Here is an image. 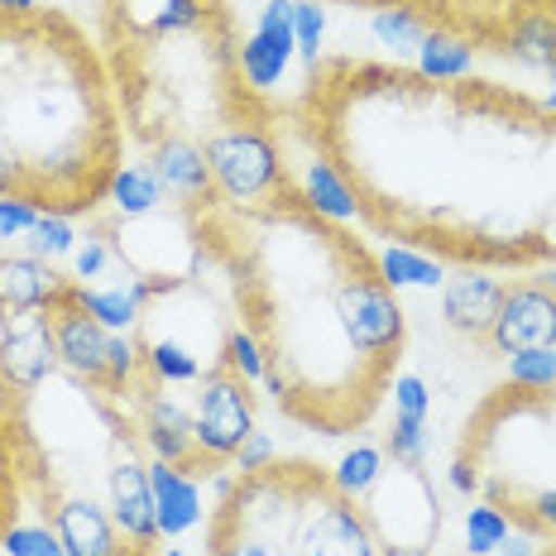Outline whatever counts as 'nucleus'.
Instances as JSON below:
<instances>
[{
  "instance_id": "nucleus-1",
  "label": "nucleus",
  "mask_w": 556,
  "mask_h": 556,
  "mask_svg": "<svg viewBox=\"0 0 556 556\" xmlns=\"http://www.w3.org/2000/svg\"><path fill=\"white\" fill-rule=\"evenodd\" d=\"M293 115L375 236L456 269L556 264L547 97L379 58H312Z\"/></svg>"
},
{
  "instance_id": "nucleus-2",
  "label": "nucleus",
  "mask_w": 556,
  "mask_h": 556,
  "mask_svg": "<svg viewBox=\"0 0 556 556\" xmlns=\"http://www.w3.org/2000/svg\"><path fill=\"white\" fill-rule=\"evenodd\" d=\"M230 312L254 336L278 413L317 437L375 422L408 345L399 288L379 254L303 192L298 173L260 202L182 212Z\"/></svg>"
},
{
  "instance_id": "nucleus-3",
  "label": "nucleus",
  "mask_w": 556,
  "mask_h": 556,
  "mask_svg": "<svg viewBox=\"0 0 556 556\" xmlns=\"http://www.w3.org/2000/svg\"><path fill=\"white\" fill-rule=\"evenodd\" d=\"M125 168L101 43L58 5H0V202L91 216Z\"/></svg>"
},
{
  "instance_id": "nucleus-4",
  "label": "nucleus",
  "mask_w": 556,
  "mask_h": 556,
  "mask_svg": "<svg viewBox=\"0 0 556 556\" xmlns=\"http://www.w3.org/2000/svg\"><path fill=\"white\" fill-rule=\"evenodd\" d=\"M101 58L144 159L188 149L212 168L230 144L278 130V106L245 73L230 0H101Z\"/></svg>"
},
{
  "instance_id": "nucleus-5",
  "label": "nucleus",
  "mask_w": 556,
  "mask_h": 556,
  "mask_svg": "<svg viewBox=\"0 0 556 556\" xmlns=\"http://www.w3.org/2000/svg\"><path fill=\"white\" fill-rule=\"evenodd\" d=\"M10 413L25 504L49 514L58 504H97L121 528L135 556H159V514L149 451L121 399L101 393L63 365L34 384Z\"/></svg>"
},
{
  "instance_id": "nucleus-6",
  "label": "nucleus",
  "mask_w": 556,
  "mask_h": 556,
  "mask_svg": "<svg viewBox=\"0 0 556 556\" xmlns=\"http://www.w3.org/2000/svg\"><path fill=\"white\" fill-rule=\"evenodd\" d=\"M212 518L260 532L278 556H379L361 500L345 494L327 466L303 456H274L254 470H236Z\"/></svg>"
},
{
  "instance_id": "nucleus-7",
  "label": "nucleus",
  "mask_w": 556,
  "mask_h": 556,
  "mask_svg": "<svg viewBox=\"0 0 556 556\" xmlns=\"http://www.w3.org/2000/svg\"><path fill=\"white\" fill-rule=\"evenodd\" d=\"M307 5L375 10L413 29L456 39L470 53H500L523 67H556V0H307Z\"/></svg>"
},
{
  "instance_id": "nucleus-8",
  "label": "nucleus",
  "mask_w": 556,
  "mask_h": 556,
  "mask_svg": "<svg viewBox=\"0 0 556 556\" xmlns=\"http://www.w3.org/2000/svg\"><path fill=\"white\" fill-rule=\"evenodd\" d=\"M361 508L379 556H432L442 538V504L422 466H403V460L384 466L361 494Z\"/></svg>"
},
{
  "instance_id": "nucleus-9",
  "label": "nucleus",
  "mask_w": 556,
  "mask_h": 556,
  "mask_svg": "<svg viewBox=\"0 0 556 556\" xmlns=\"http://www.w3.org/2000/svg\"><path fill=\"white\" fill-rule=\"evenodd\" d=\"M192 432H197V480L236 466L240 446L254 437V379L230 365V355L202 384H192Z\"/></svg>"
},
{
  "instance_id": "nucleus-10",
  "label": "nucleus",
  "mask_w": 556,
  "mask_h": 556,
  "mask_svg": "<svg viewBox=\"0 0 556 556\" xmlns=\"http://www.w3.org/2000/svg\"><path fill=\"white\" fill-rule=\"evenodd\" d=\"M49 321H53L58 365H63L67 375L87 379V384H97L101 393H106V361H111L115 331L87 307L77 278H63V283H58V293L49 298Z\"/></svg>"
},
{
  "instance_id": "nucleus-11",
  "label": "nucleus",
  "mask_w": 556,
  "mask_h": 556,
  "mask_svg": "<svg viewBox=\"0 0 556 556\" xmlns=\"http://www.w3.org/2000/svg\"><path fill=\"white\" fill-rule=\"evenodd\" d=\"M494 355H528V351H556V293L538 278L504 283V303L484 336Z\"/></svg>"
},
{
  "instance_id": "nucleus-12",
  "label": "nucleus",
  "mask_w": 556,
  "mask_h": 556,
  "mask_svg": "<svg viewBox=\"0 0 556 556\" xmlns=\"http://www.w3.org/2000/svg\"><path fill=\"white\" fill-rule=\"evenodd\" d=\"M500 303H504V283L490 278V269H460L456 278L442 283V317L451 331L470 336V341L484 345L494 317H500Z\"/></svg>"
},
{
  "instance_id": "nucleus-13",
  "label": "nucleus",
  "mask_w": 556,
  "mask_h": 556,
  "mask_svg": "<svg viewBox=\"0 0 556 556\" xmlns=\"http://www.w3.org/2000/svg\"><path fill=\"white\" fill-rule=\"evenodd\" d=\"M149 480H154V514H159V538H182L202 523V494L197 480L173 466L149 460Z\"/></svg>"
},
{
  "instance_id": "nucleus-14",
  "label": "nucleus",
  "mask_w": 556,
  "mask_h": 556,
  "mask_svg": "<svg viewBox=\"0 0 556 556\" xmlns=\"http://www.w3.org/2000/svg\"><path fill=\"white\" fill-rule=\"evenodd\" d=\"M25 514V480H20V451H15V427L0 403V538L20 523Z\"/></svg>"
},
{
  "instance_id": "nucleus-15",
  "label": "nucleus",
  "mask_w": 556,
  "mask_h": 556,
  "mask_svg": "<svg viewBox=\"0 0 556 556\" xmlns=\"http://www.w3.org/2000/svg\"><path fill=\"white\" fill-rule=\"evenodd\" d=\"M106 202L121 206V216H149V212H159L168 197H164L159 178H154V173H149L144 164H125L121 173H115Z\"/></svg>"
},
{
  "instance_id": "nucleus-16",
  "label": "nucleus",
  "mask_w": 556,
  "mask_h": 556,
  "mask_svg": "<svg viewBox=\"0 0 556 556\" xmlns=\"http://www.w3.org/2000/svg\"><path fill=\"white\" fill-rule=\"evenodd\" d=\"M504 542H508V518L500 514V508H490V504H475L466 514V552L470 556H490V552H500Z\"/></svg>"
},
{
  "instance_id": "nucleus-17",
  "label": "nucleus",
  "mask_w": 556,
  "mask_h": 556,
  "mask_svg": "<svg viewBox=\"0 0 556 556\" xmlns=\"http://www.w3.org/2000/svg\"><path fill=\"white\" fill-rule=\"evenodd\" d=\"M379 470H384V451H379V446H355V451H345L341 466H336L331 475H336V484H341L345 494H355V500H361L369 484L379 480Z\"/></svg>"
},
{
  "instance_id": "nucleus-18",
  "label": "nucleus",
  "mask_w": 556,
  "mask_h": 556,
  "mask_svg": "<svg viewBox=\"0 0 556 556\" xmlns=\"http://www.w3.org/2000/svg\"><path fill=\"white\" fill-rule=\"evenodd\" d=\"M379 264H384V278L393 288H403V283H442V264L427 260V254L403 250V245H393L389 254H379Z\"/></svg>"
},
{
  "instance_id": "nucleus-19",
  "label": "nucleus",
  "mask_w": 556,
  "mask_h": 556,
  "mask_svg": "<svg viewBox=\"0 0 556 556\" xmlns=\"http://www.w3.org/2000/svg\"><path fill=\"white\" fill-rule=\"evenodd\" d=\"M29 250L39 254V260H58V254H73L77 250V236H73V222H63V216H39L29 230Z\"/></svg>"
},
{
  "instance_id": "nucleus-20",
  "label": "nucleus",
  "mask_w": 556,
  "mask_h": 556,
  "mask_svg": "<svg viewBox=\"0 0 556 556\" xmlns=\"http://www.w3.org/2000/svg\"><path fill=\"white\" fill-rule=\"evenodd\" d=\"M508 384H523V389H547V384H556V351L508 355Z\"/></svg>"
},
{
  "instance_id": "nucleus-21",
  "label": "nucleus",
  "mask_w": 556,
  "mask_h": 556,
  "mask_svg": "<svg viewBox=\"0 0 556 556\" xmlns=\"http://www.w3.org/2000/svg\"><path fill=\"white\" fill-rule=\"evenodd\" d=\"M0 552H10V556H67L63 552V542L53 538V528H25V523H15L0 538Z\"/></svg>"
},
{
  "instance_id": "nucleus-22",
  "label": "nucleus",
  "mask_w": 556,
  "mask_h": 556,
  "mask_svg": "<svg viewBox=\"0 0 556 556\" xmlns=\"http://www.w3.org/2000/svg\"><path fill=\"white\" fill-rule=\"evenodd\" d=\"M34 222H39V212L34 206H25V202H0V236H29L34 230Z\"/></svg>"
},
{
  "instance_id": "nucleus-23",
  "label": "nucleus",
  "mask_w": 556,
  "mask_h": 556,
  "mask_svg": "<svg viewBox=\"0 0 556 556\" xmlns=\"http://www.w3.org/2000/svg\"><path fill=\"white\" fill-rule=\"evenodd\" d=\"M532 278H538V283H547L552 293H556V264H542V269H532Z\"/></svg>"
},
{
  "instance_id": "nucleus-24",
  "label": "nucleus",
  "mask_w": 556,
  "mask_h": 556,
  "mask_svg": "<svg viewBox=\"0 0 556 556\" xmlns=\"http://www.w3.org/2000/svg\"><path fill=\"white\" fill-rule=\"evenodd\" d=\"M159 556H192V552H182V547H164V552H159Z\"/></svg>"
}]
</instances>
